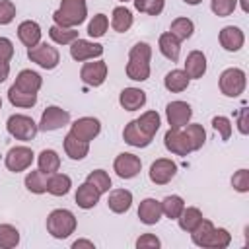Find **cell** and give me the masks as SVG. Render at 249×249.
I'll list each match as a JSON object with an SVG mask.
<instances>
[{
  "label": "cell",
  "instance_id": "cell-1",
  "mask_svg": "<svg viewBox=\"0 0 249 249\" xmlns=\"http://www.w3.org/2000/svg\"><path fill=\"white\" fill-rule=\"evenodd\" d=\"M152 47L146 41H138L128 51V62H126V76L132 82H146L150 78L152 66Z\"/></svg>",
  "mask_w": 249,
  "mask_h": 249
},
{
  "label": "cell",
  "instance_id": "cell-2",
  "mask_svg": "<svg viewBox=\"0 0 249 249\" xmlns=\"http://www.w3.org/2000/svg\"><path fill=\"white\" fill-rule=\"evenodd\" d=\"M88 18V2L86 0H60V6L53 12L54 25L60 27H78Z\"/></svg>",
  "mask_w": 249,
  "mask_h": 249
},
{
  "label": "cell",
  "instance_id": "cell-3",
  "mask_svg": "<svg viewBox=\"0 0 249 249\" xmlns=\"http://www.w3.org/2000/svg\"><path fill=\"white\" fill-rule=\"evenodd\" d=\"M45 226H47V233L51 237L66 239V237H70L76 231L78 220H76L72 210H68V208H54V210L49 212Z\"/></svg>",
  "mask_w": 249,
  "mask_h": 249
},
{
  "label": "cell",
  "instance_id": "cell-4",
  "mask_svg": "<svg viewBox=\"0 0 249 249\" xmlns=\"http://www.w3.org/2000/svg\"><path fill=\"white\" fill-rule=\"evenodd\" d=\"M6 130L12 138L16 140H21V142H31L37 132H39V126L37 123L29 117V115H23V113H14L8 117L6 121Z\"/></svg>",
  "mask_w": 249,
  "mask_h": 249
},
{
  "label": "cell",
  "instance_id": "cell-5",
  "mask_svg": "<svg viewBox=\"0 0 249 249\" xmlns=\"http://www.w3.org/2000/svg\"><path fill=\"white\" fill-rule=\"evenodd\" d=\"M245 86H247V74L237 66L222 70L218 78V88L226 97H239L245 91Z\"/></svg>",
  "mask_w": 249,
  "mask_h": 249
},
{
  "label": "cell",
  "instance_id": "cell-6",
  "mask_svg": "<svg viewBox=\"0 0 249 249\" xmlns=\"http://www.w3.org/2000/svg\"><path fill=\"white\" fill-rule=\"evenodd\" d=\"M27 58L37 66H41L43 70H54L60 62V53L56 47L49 45L47 41H41L39 45L27 49Z\"/></svg>",
  "mask_w": 249,
  "mask_h": 249
},
{
  "label": "cell",
  "instance_id": "cell-7",
  "mask_svg": "<svg viewBox=\"0 0 249 249\" xmlns=\"http://www.w3.org/2000/svg\"><path fill=\"white\" fill-rule=\"evenodd\" d=\"M33 160H35L33 150L29 146H25V144H19V146H14V148H10L6 152L4 165L12 173H21V171H27L31 167Z\"/></svg>",
  "mask_w": 249,
  "mask_h": 249
},
{
  "label": "cell",
  "instance_id": "cell-8",
  "mask_svg": "<svg viewBox=\"0 0 249 249\" xmlns=\"http://www.w3.org/2000/svg\"><path fill=\"white\" fill-rule=\"evenodd\" d=\"M107 72H109V66L105 60H101V58L86 60L80 68V80L89 88H99L105 84Z\"/></svg>",
  "mask_w": 249,
  "mask_h": 249
},
{
  "label": "cell",
  "instance_id": "cell-9",
  "mask_svg": "<svg viewBox=\"0 0 249 249\" xmlns=\"http://www.w3.org/2000/svg\"><path fill=\"white\" fill-rule=\"evenodd\" d=\"M68 123H70V113H68L66 109H62V107H58V105H49V107L43 111V115H41L37 126H39V130H43V132H53V130H58V128L66 126Z\"/></svg>",
  "mask_w": 249,
  "mask_h": 249
},
{
  "label": "cell",
  "instance_id": "cell-10",
  "mask_svg": "<svg viewBox=\"0 0 249 249\" xmlns=\"http://www.w3.org/2000/svg\"><path fill=\"white\" fill-rule=\"evenodd\" d=\"M103 45L95 43L91 39H76L70 43V56L76 62H86V60H93V58H101L103 56Z\"/></svg>",
  "mask_w": 249,
  "mask_h": 249
},
{
  "label": "cell",
  "instance_id": "cell-11",
  "mask_svg": "<svg viewBox=\"0 0 249 249\" xmlns=\"http://www.w3.org/2000/svg\"><path fill=\"white\" fill-rule=\"evenodd\" d=\"M191 117H193V109L183 99H175L165 105V119L171 128H183L185 124L191 123Z\"/></svg>",
  "mask_w": 249,
  "mask_h": 249
},
{
  "label": "cell",
  "instance_id": "cell-12",
  "mask_svg": "<svg viewBox=\"0 0 249 249\" xmlns=\"http://www.w3.org/2000/svg\"><path fill=\"white\" fill-rule=\"evenodd\" d=\"M113 171L121 179H134L142 171V160L136 154L121 152L113 161Z\"/></svg>",
  "mask_w": 249,
  "mask_h": 249
},
{
  "label": "cell",
  "instance_id": "cell-13",
  "mask_svg": "<svg viewBox=\"0 0 249 249\" xmlns=\"http://www.w3.org/2000/svg\"><path fill=\"white\" fill-rule=\"evenodd\" d=\"M177 175V163L169 158H158L148 169V177L154 185H167Z\"/></svg>",
  "mask_w": 249,
  "mask_h": 249
},
{
  "label": "cell",
  "instance_id": "cell-14",
  "mask_svg": "<svg viewBox=\"0 0 249 249\" xmlns=\"http://www.w3.org/2000/svg\"><path fill=\"white\" fill-rule=\"evenodd\" d=\"M101 132V121L97 117H80L70 124V134L84 142H91Z\"/></svg>",
  "mask_w": 249,
  "mask_h": 249
},
{
  "label": "cell",
  "instance_id": "cell-15",
  "mask_svg": "<svg viewBox=\"0 0 249 249\" xmlns=\"http://www.w3.org/2000/svg\"><path fill=\"white\" fill-rule=\"evenodd\" d=\"M218 41H220V45H222L224 51H228V53H237V51H241L243 45H245V33H243V29L237 27V25H226V27L220 29Z\"/></svg>",
  "mask_w": 249,
  "mask_h": 249
},
{
  "label": "cell",
  "instance_id": "cell-16",
  "mask_svg": "<svg viewBox=\"0 0 249 249\" xmlns=\"http://www.w3.org/2000/svg\"><path fill=\"white\" fill-rule=\"evenodd\" d=\"M163 146H165L167 152H171L175 156H181V158L191 154V146L185 138L183 128H171L169 126V130L163 134Z\"/></svg>",
  "mask_w": 249,
  "mask_h": 249
},
{
  "label": "cell",
  "instance_id": "cell-17",
  "mask_svg": "<svg viewBox=\"0 0 249 249\" xmlns=\"http://www.w3.org/2000/svg\"><path fill=\"white\" fill-rule=\"evenodd\" d=\"M161 202L148 196V198H142L140 204H138V220L144 224V226H154L161 220Z\"/></svg>",
  "mask_w": 249,
  "mask_h": 249
},
{
  "label": "cell",
  "instance_id": "cell-18",
  "mask_svg": "<svg viewBox=\"0 0 249 249\" xmlns=\"http://www.w3.org/2000/svg\"><path fill=\"white\" fill-rule=\"evenodd\" d=\"M206 68H208V62H206V54L202 51H191L187 54L185 64H183V70L189 76V80L202 78L206 74Z\"/></svg>",
  "mask_w": 249,
  "mask_h": 249
},
{
  "label": "cell",
  "instance_id": "cell-19",
  "mask_svg": "<svg viewBox=\"0 0 249 249\" xmlns=\"http://www.w3.org/2000/svg\"><path fill=\"white\" fill-rule=\"evenodd\" d=\"M41 35H43L41 25H39L37 21H33V19H23V21L18 25V39H19L21 45L27 47V49L39 45V43H41Z\"/></svg>",
  "mask_w": 249,
  "mask_h": 249
},
{
  "label": "cell",
  "instance_id": "cell-20",
  "mask_svg": "<svg viewBox=\"0 0 249 249\" xmlns=\"http://www.w3.org/2000/svg\"><path fill=\"white\" fill-rule=\"evenodd\" d=\"M119 105L124 111H138L146 105V91L140 88H134V86L124 88L119 93Z\"/></svg>",
  "mask_w": 249,
  "mask_h": 249
},
{
  "label": "cell",
  "instance_id": "cell-21",
  "mask_svg": "<svg viewBox=\"0 0 249 249\" xmlns=\"http://www.w3.org/2000/svg\"><path fill=\"white\" fill-rule=\"evenodd\" d=\"M132 193L128 189H113L107 196V206L113 214H126L132 206Z\"/></svg>",
  "mask_w": 249,
  "mask_h": 249
},
{
  "label": "cell",
  "instance_id": "cell-22",
  "mask_svg": "<svg viewBox=\"0 0 249 249\" xmlns=\"http://www.w3.org/2000/svg\"><path fill=\"white\" fill-rule=\"evenodd\" d=\"M14 86L19 88L21 91H27V93H39V89L43 86V78L39 72H35L31 68H23L18 72Z\"/></svg>",
  "mask_w": 249,
  "mask_h": 249
},
{
  "label": "cell",
  "instance_id": "cell-23",
  "mask_svg": "<svg viewBox=\"0 0 249 249\" xmlns=\"http://www.w3.org/2000/svg\"><path fill=\"white\" fill-rule=\"evenodd\" d=\"M99 198H101V193L95 187H91L89 183H86V181L76 189V195H74V200H76L78 208H82V210L95 208L97 202H99Z\"/></svg>",
  "mask_w": 249,
  "mask_h": 249
},
{
  "label": "cell",
  "instance_id": "cell-24",
  "mask_svg": "<svg viewBox=\"0 0 249 249\" xmlns=\"http://www.w3.org/2000/svg\"><path fill=\"white\" fill-rule=\"evenodd\" d=\"M158 49H160V53H161L167 60H171V62H177L179 56H181V41H179L175 35H171L169 31H165V33L160 35V39H158Z\"/></svg>",
  "mask_w": 249,
  "mask_h": 249
},
{
  "label": "cell",
  "instance_id": "cell-25",
  "mask_svg": "<svg viewBox=\"0 0 249 249\" xmlns=\"http://www.w3.org/2000/svg\"><path fill=\"white\" fill-rule=\"evenodd\" d=\"M123 140H124L128 146H132V148H148L154 138L146 136V134L138 128L136 121H130V123H126L124 128H123Z\"/></svg>",
  "mask_w": 249,
  "mask_h": 249
},
{
  "label": "cell",
  "instance_id": "cell-26",
  "mask_svg": "<svg viewBox=\"0 0 249 249\" xmlns=\"http://www.w3.org/2000/svg\"><path fill=\"white\" fill-rule=\"evenodd\" d=\"M62 146H64V154L74 160V161H80L84 160L88 154H89V142H84L80 138H76L74 134H66L64 140H62Z\"/></svg>",
  "mask_w": 249,
  "mask_h": 249
},
{
  "label": "cell",
  "instance_id": "cell-27",
  "mask_svg": "<svg viewBox=\"0 0 249 249\" xmlns=\"http://www.w3.org/2000/svg\"><path fill=\"white\" fill-rule=\"evenodd\" d=\"M189 84H191V80H189V76L185 74L183 68H173V70H169V72L165 74V78H163V86H165V89L171 91V93H181V91H185V89L189 88Z\"/></svg>",
  "mask_w": 249,
  "mask_h": 249
},
{
  "label": "cell",
  "instance_id": "cell-28",
  "mask_svg": "<svg viewBox=\"0 0 249 249\" xmlns=\"http://www.w3.org/2000/svg\"><path fill=\"white\" fill-rule=\"evenodd\" d=\"M132 23H134V16L126 6L113 8V12H111V27H113V31L124 33V31H128L132 27Z\"/></svg>",
  "mask_w": 249,
  "mask_h": 249
},
{
  "label": "cell",
  "instance_id": "cell-29",
  "mask_svg": "<svg viewBox=\"0 0 249 249\" xmlns=\"http://www.w3.org/2000/svg\"><path fill=\"white\" fill-rule=\"evenodd\" d=\"M72 189V179L66 173H51L49 181H47V193L53 196H64L68 195Z\"/></svg>",
  "mask_w": 249,
  "mask_h": 249
},
{
  "label": "cell",
  "instance_id": "cell-30",
  "mask_svg": "<svg viewBox=\"0 0 249 249\" xmlns=\"http://www.w3.org/2000/svg\"><path fill=\"white\" fill-rule=\"evenodd\" d=\"M37 169H41L47 175L56 173L60 169V156H58V152L53 150V148L41 150L39 156H37Z\"/></svg>",
  "mask_w": 249,
  "mask_h": 249
},
{
  "label": "cell",
  "instance_id": "cell-31",
  "mask_svg": "<svg viewBox=\"0 0 249 249\" xmlns=\"http://www.w3.org/2000/svg\"><path fill=\"white\" fill-rule=\"evenodd\" d=\"M136 121V124H138V128L146 134V136H150V138H154L156 136V132L160 130V126H161V117H160V113L158 111H144L138 119H134Z\"/></svg>",
  "mask_w": 249,
  "mask_h": 249
},
{
  "label": "cell",
  "instance_id": "cell-32",
  "mask_svg": "<svg viewBox=\"0 0 249 249\" xmlns=\"http://www.w3.org/2000/svg\"><path fill=\"white\" fill-rule=\"evenodd\" d=\"M231 243V233L226 228H212L210 233L206 235L202 249H226Z\"/></svg>",
  "mask_w": 249,
  "mask_h": 249
},
{
  "label": "cell",
  "instance_id": "cell-33",
  "mask_svg": "<svg viewBox=\"0 0 249 249\" xmlns=\"http://www.w3.org/2000/svg\"><path fill=\"white\" fill-rule=\"evenodd\" d=\"M183 132H185V138H187V142L191 146V152H196V150H200L204 146V142H206V130H204L202 124L189 123V124L183 126Z\"/></svg>",
  "mask_w": 249,
  "mask_h": 249
},
{
  "label": "cell",
  "instance_id": "cell-34",
  "mask_svg": "<svg viewBox=\"0 0 249 249\" xmlns=\"http://www.w3.org/2000/svg\"><path fill=\"white\" fill-rule=\"evenodd\" d=\"M47 181H49L47 173H43L41 169H31V171H27L23 185L33 195H45L47 193Z\"/></svg>",
  "mask_w": 249,
  "mask_h": 249
},
{
  "label": "cell",
  "instance_id": "cell-35",
  "mask_svg": "<svg viewBox=\"0 0 249 249\" xmlns=\"http://www.w3.org/2000/svg\"><path fill=\"white\" fill-rule=\"evenodd\" d=\"M202 218H204V216H202L200 208H196V206H187V204H185L183 212H181L179 218H177V224H179V228H181L183 231L191 233V231L198 226V222H200Z\"/></svg>",
  "mask_w": 249,
  "mask_h": 249
},
{
  "label": "cell",
  "instance_id": "cell-36",
  "mask_svg": "<svg viewBox=\"0 0 249 249\" xmlns=\"http://www.w3.org/2000/svg\"><path fill=\"white\" fill-rule=\"evenodd\" d=\"M8 101L18 107V109H31L35 103H37V93H27V91H21L19 88H16L14 84L10 86L8 89Z\"/></svg>",
  "mask_w": 249,
  "mask_h": 249
},
{
  "label": "cell",
  "instance_id": "cell-37",
  "mask_svg": "<svg viewBox=\"0 0 249 249\" xmlns=\"http://www.w3.org/2000/svg\"><path fill=\"white\" fill-rule=\"evenodd\" d=\"M161 202V214L165 216V218H169V220H177L179 218V214L183 212V208H185V198L183 196H179V195H167L163 200H160Z\"/></svg>",
  "mask_w": 249,
  "mask_h": 249
},
{
  "label": "cell",
  "instance_id": "cell-38",
  "mask_svg": "<svg viewBox=\"0 0 249 249\" xmlns=\"http://www.w3.org/2000/svg\"><path fill=\"white\" fill-rule=\"evenodd\" d=\"M169 33L175 35L179 41H187L195 33V23L189 18H175L171 21V25H169Z\"/></svg>",
  "mask_w": 249,
  "mask_h": 249
},
{
  "label": "cell",
  "instance_id": "cell-39",
  "mask_svg": "<svg viewBox=\"0 0 249 249\" xmlns=\"http://www.w3.org/2000/svg\"><path fill=\"white\" fill-rule=\"evenodd\" d=\"M49 37L56 45H70L72 41L78 39V31H76V27H60V25L53 23L49 27Z\"/></svg>",
  "mask_w": 249,
  "mask_h": 249
},
{
  "label": "cell",
  "instance_id": "cell-40",
  "mask_svg": "<svg viewBox=\"0 0 249 249\" xmlns=\"http://www.w3.org/2000/svg\"><path fill=\"white\" fill-rule=\"evenodd\" d=\"M86 183H89L91 187H95L101 195H105V193L111 191V177H109V173L105 169H93V171H89L88 177H86Z\"/></svg>",
  "mask_w": 249,
  "mask_h": 249
},
{
  "label": "cell",
  "instance_id": "cell-41",
  "mask_svg": "<svg viewBox=\"0 0 249 249\" xmlns=\"http://www.w3.org/2000/svg\"><path fill=\"white\" fill-rule=\"evenodd\" d=\"M19 245V230L12 224H0V249H14Z\"/></svg>",
  "mask_w": 249,
  "mask_h": 249
},
{
  "label": "cell",
  "instance_id": "cell-42",
  "mask_svg": "<svg viewBox=\"0 0 249 249\" xmlns=\"http://www.w3.org/2000/svg\"><path fill=\"white\" fill-rule=\"evenodd\" d=\"M107 29H109V18H107L105 14H95V16L89 19V23H88V35H89L91 39L103 37V35L107 33Z\"/></svg>",
  "mask_w": 249,
  "mask_h": 249
},
{
  "label": "cell",
  "instance_id": "cell-43",
  "mask_svg": "<svg viewBox=\"0 0 249 249\" xmlns=\"http://www.w3.org/2000/svg\"><path fill=\"white\" fill-rule=\"evenodd\" d=\"M132 2L140 14H148V16H160L165 8V0H132Z\"/></svg>",
  "mask_w": 249,
  "mask_h": 249
},
{
  "label": "cell",
  "instance_id": "cell-44",
  "mask_svg": "<svg viewBox=\"0 0 249 249\" xmlns=\"http://www.w3.org/2000/svg\"><path fill=\"white\" fill-rule=\"evenodd\" d=\"M237 0H210V10L218 18H228L235 12Z\"/></svg>",
  "mask_w": 249,
  "mask_h": 249
},
{
  "label": "cell",
  "instance_id": "cell-45",
  "mask_svg": "<svg viewBox=\"0 0 249 249\" xmlns=\"http://www.w3.org/2000/svg\"><path fill=\"white\" fill-rule=\"evenodd\" d=\"M210 124H212V128L220 134V138H222L224 142H226V140H230L233 126H231V121H230L228 117H224V115H216V117H212Z\"/></svg>",
  "mask_w": 249,
  "mask_h": 249
},
{
  "label": "cell",
  "instance_id": "cell-46",
  "mask_svg": "<svg viewBox=\"0 0 249 249\" xmlns=\"http://www.w3.org/2000/svg\"><path fill=\"white\" fill-rule=\"evenodd\" d=\"M212 228H214V224H212L210 220L202 218V220L198 222V226L191 231V241H193L196 247H202V243H204V239H206V235L210 233Z\"/></svg>",
  "mask_w": 249,
  "mask_h": 249
},
{
  "label": "cell",
  "instance_id": "cell-47",
  "mask_svg": "<svg viewBox=\"0 0 249 249\" xmlns=\"http://www.w3.org/2000/svg\"><path fill=\"white\" fill-rule=\"evenodd\" d=\"M231 187L237 193H249V169L241 167L231 175Z\"/></svg>",
  "mask_w": 249,
  "mask_h": 249
},
{
  "label": "cell",
  "instance_id": "cell-48",
  "mask_svg": "<svg viewBox=\"0 0 249 249\" xmlns=\"http://www.w3.org/2000/svg\"><path fill=\"white\" fill-rule=\"evenodd\" d=\"M16 18V4L12 0H0V25L12 23Z\"/></svg>",
  "mask_w": 249,
  "mask_h": 249
},
{
  "label": "cell",
  "instance_id": "cell-49",
  "mask_svg": "<svg viewBox=\"0 0 249 249\" xmlns=\"http://www.w3.org/2000/svg\"><path fill=\"white\" fill-rule=\"evenodd\" d=\"M136 247L138 249H160L161 247V239L156 233H142L136 239Z\"/></svg>",
  "mask_w": 249,
  "mask_h": 249
},
{
  "label": "cell",
  "instance_id": "cell-50",
  "mask_svg": "<svg viewBox=\"0 0 249 249\" xmlns=\"http://www.w3.org/2000/svg\"><path fill=\"white\" fill-rule=\"evenodd\" d=\"M235 126H237L239 134H243V136L249 134V109L247 107H241L235 113Z\"/></svg>",
  "mask_w": 249,
  "mask_h": 249
},
{
  "label": "cell",
  "instance_id": "cell-51",
  "mask_svg": "<svg viewBox=\"0 0 249 249\" xmlns=\"http://www.w3.org/2000/svg\"><path fill=\"white\" fill-rule=\"evenodd\" d=\"M14 58V43L8 37H0V62H10Z\"/></svg>",
  "mask_w": 249,
  "mask_h": 249
},
{
  "label": "cell",
  "instance_id": "cell-52",
  "mask_svg": "<svg viewBox=\"0 0 249 249\" xmlns=\"http://www.w3.org/2000/svg\"><path fill=\"white\" fill-rule=\"evenodd\" d=\"M93 249L95 247V243L91 241V239H84V237H80V239H76L74 243H72V249Z\"/></svg>",
  "mask_w": 249,
  "mask_h": 249
},
{
  "label": "cell",
  "instance_id": "cell-53",
  "mask_svg": "<svg viewBox=\"0 0 249 249\" xmlns=\"http://www.w3.org/2000/svg\"><path fill=\"white\" fill-rule=\"evenodd\" d=\"M10 76V62H0V84L6 82Z\"/></svg>",
  "mask_w": 249,
  "mask_h": 249
},
{
  "label": "cell",
  "instance_id": "cell-54",
  "mask_svg": "<svg viewBox=\"0 0 249 249\" xmlns=\"http://www.w3.org/2000/svg\"><path fill=\"white\" fill-rule=\"evenodd\" d=\"M237 4H239V8H241V12H243V14H247V12H249V0H237Z\"/></svg>",
  "mask_w": 249,
  "mask_h": 249
},
{
  "label": "cell",
  "instance_id": "cell-55",
  "mask_svg": "<svg viewBox=\"0 0 249 249\" xmlns=\"http://www.w3.org/2000/svg\"><path fill=\"white\" fill-rule=\"evenodd\" d=\"M183 2H185L187 6H198V4L202 2V0H183Z\"/></svg>",
  "mask_w": 249,
  "mask_h": 249
},
{
  "label": "cell",
  "instance_id": "cell-56",
  "mask_svg": "<svg viewBox=\"0 0 249 249\" xmlns=\"http://www.w3.org/2000/svg\"><path fill=\"white\" fill-rule=\"evenodd\" d=\"M119 2H123V4H126V2H132V0H119Z\"/></svg>",
  "mask_w": 249,
  "mask_h": 249
},
{
  "label": "cell",
  "instance_id": "cell-57",
  "mask_svg": "<svg viewBox=\"0 0 249 249\" xmlns=\"http://www.w3.org/2000/svg\"><path fill=\"white\" fill-rule=\"evenodd\" d=\"M0 109H2V97H0Z\"/></svg>",
  "mask_w": 249,
  "mask_h": 249
}]
</instances>
